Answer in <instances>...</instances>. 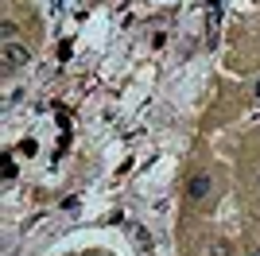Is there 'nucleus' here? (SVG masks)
Masks as SVG:
<instances>
[{
    "label": "nucleus",
    "mask_w": 260,
    "mask_h": 256,
    "mask_svg": "<svg viewBox=\"0 0 260 256\" xmlns=\"http://www.w3.org/2000/svg\"><path fill=\"white\" fill-rule=\"evenodd\" d=\"M256 190H260V175H256Z\"/></svg>",
    "instance_id": "obj_7"
},
{
    "label": "nucleus",
    "mask_w": 260,
    "mask_h": 256,
    "mask_svg": "<svg viewBox=\"0 0 260 256\" xmlns=\"http://www.w3.org/2000/svg\"><path fill=\"white\" fill-rule=\"evenodd\" d=\"M249 256H260V248H249Z\"/></svg>",
    "instance_id": "obj_6"
},
{
    "label": "nucleus",
    "mask_w": 260,
    "mask_h": 256,
    "mask_svg": "<svg viewBox=\"0 0 260 256\" xmlns=\"http://www.w3.org/2000/svg\"><path fill=\"white\" fill-rule=\"evenodd\" d=\"M0 58H4V70H20V66H27V62H31V51H27L23 43H4Z\"/></svg>",
    "instance_id": "obj_1"
},
{
    "label": "nucleus",
    "mask_w": 260,
    "mask_h": 256,
    "mask_svg": "<svg viewBox=\"0 0 260 256\" xmlns=\"http://www.w3.org/2000/svg\"><path fill=\"white\" fill-rule=\"evenodd\" d=\"M0 35H4V43H16V27H12V23H4V27H0Z\"/></svg>",
    "instance_id": "obj_4"
},
{
    "label": "nucleus",
    "mask_w": 260,
    "mask_h": 256,
    "mask_svg": "<svg viewBox=\"0 0 260 256\" xmlns=\"http://www.w3.org/2000/svg\"><path fill=\"white\" fill-rule=\"evenodd\" d=\"M210 256H229V245L225 241H214V245H210Z\"/></svg>",
    "instance_id": "obj_3"
},
{
    "label": "nucleus",
    "mask_w": 260,
    "mask_h": 256,
    "mask_svg": "<svg viewBox=\"0 0 260 256\" xmlns=\"http://www.w3.org/2000/svg\"><path fill=\"white\" fill-rule=\"evenodd\" d=\"M252 93H256V101H260V78H256V85H252Z\"/></svg>",
    "instance_id": "obj_5"
},
{
    "label": "nucleus",
    "mask_w": 260,
    "mask_h": 256,
    "mask_svg": "<svg viewBox=\"0 0 260 256\" xmlns=\"http://www.w3.org/2000/svg\"><path fill=\"white\" fill-rule=\"evenodd\" d=\"M210 186H214V182H210V175H194V179L186 182L190 202H206V198H210Z\"/></svg>",
    "instance_id": "obj_2"
}]
</instances>
